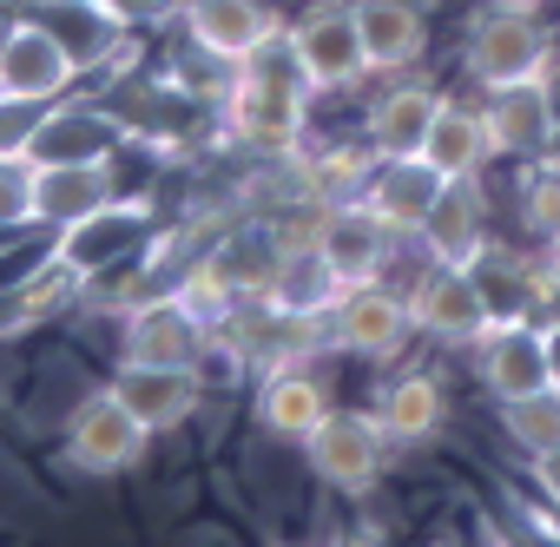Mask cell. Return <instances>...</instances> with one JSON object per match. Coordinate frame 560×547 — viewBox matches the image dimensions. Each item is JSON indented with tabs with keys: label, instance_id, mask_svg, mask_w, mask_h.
Segmentation results:
<instances>
[{
	"label": "cell",
	"instance_id": "cell-1",
	"mask_svg": "<svg viewBox=\"0 0 560 547\" xmlns=\"http://www.w3.org/2000/svg\"><path fill=\"white\" fill-rule=\"evenodd\" d=\"M560 34L547 27L540 8H514V0H488V8L468 14L462 27V80L475 93H494V86H521V80H540L547 60H553Z\"/></svg>",
	"mask_w": 560,
	"mask_h": 547
},
{
	"label": "cell",
	"instance_id": "cell-2",
	"mask_svg": "<svg viewBox=\"0 0 560 547\" xmlns=\"http://www.w3.org/2000/svg\"><path fill=\"white\" fill-rule=\"evenodd\" d=\"M298 455H304V475H311L317 488H330V494H343V501H363V494H376V488L389 481L396 442H389V429H383L376 409H343V403H330V416L298 442Z\"/></svg>",
	"mask_w": 560,
	"mask_h": 547
},
{
	"label": "cell",
	"instance_id": "cell-3",
	"mask_svg": "<svg viewBox=\"0 0 560 547\" xmlns=\"http://www.w3.org/2000/svg\"><path fill=\"white\" fill-rule=\"evenodd\" d=\"M152 442H159V435H152L106 383H93V389L60 416V462H67L73 475H93V481H119V475L145 468Z\"/></svg>",
	"mask_w": 560,
	"mask_h": 547
},
{
	"label": "cell",
	"instance_id": "cell-4",
	"mask_svg": "<svg viewBox=\"0 0 560 547\" xmlns=\"http://www.w3.org/2000/svg\"><path fill=\"white\" fill-rule=\"evenodd\" d=\"M205 100L191 80L178 73H145V80H126V86H106V106L113 119L126 126L132 152H159V159H178L198 132H205Z\"/></svg>",
	"mask_w": 560,
	"mask_h": 547
},
{
	"label": "cell",
	"instance_id": "cell-5",
	"mask_svg": "<svg viewBox=\"0 0 560 547\" xmlns=\"http://www.w3.org/2000/svg\"><path fill=\"white\" fill-rule=\"evenodd\" d=\"M330 330V357H357V363H402L416 344V317H409V291L389 278H363L343 284V298L324 317Z\"/></svg>",
	"mask_w": 560,
	"mask_h": 547
},
{
	"label": "cell",
	"instance_id": "cell-6",
	"mask_svg": "<svg viewBox=\"0 0 560 547\" xmlns=\"http://www.w3.org/2000/svg\"><path fill=\"white\" fill-rule=\"evenodd\" d=\"M409 291V317H416V337L435 344V350H475L494 324L481 284H475V270L468 264H448V257H422L416 264V278L402 284Z\"/></svg>",
	"mask_w": 560,
	"mask_h": 547
},
{
	"label": "cell",
	"instance_id": "cell-7",
	"mask_svg": "<svg viewBox=\"0 0 560 547\" xmlns=\"http://www.w3.org/2000/svg\"><path fill=\"white\" fill-rule=\"evenodd\" d=\"M80 80L86 73H80L73 47L34 8H21L8 27H0V100H14V106H54Z\"/></svg>",
	"mask_w": 560,
	"mask_h": 547
},
{
	"label": "cell",
	"instance_id": "cell-8",
	"mask_svg": "<svg viewBox=\"0 0 560 547\" xmlns=\"http://www.w3.org/2000/svg\"><path fill=\"white\" fill-rule=\"evenodd\" d=\"M152 237H159V205L119 191L113 205H100V211H86V218L47 231V257H60L67 270H80V278H100V270L139 257Z\"/></svg>",
	"mask_w": 560,
	"mask_h": 547
},
{
	"label": "cell",
	"instance_id": "cell-9",
	"mask_svg": "<svg viewBox=\"0 0 560 547\" xmlns=\"http://www.w3.org/2000/svg\"><path fill=\"white\" fill-rule=\"evenodd\" d=\"M218 106H224V132L257 159H291L311 139V86H270L231 73Z\"/></svg>",
	"mask_w": 560,
	"mask_h": 547
},
{
	"label": "cell",
	"instance_id": "cell-10",
	"mask_svg": "<svg viewBox=\"0 0 560 547\" xmlns=\"http://www.w3.org/2000/svg\"><path fill=\"white\" fill-rule=\"evenodd\" d=\"M211 324L165 284V291H152L145 304H132L126 317H119V357L126 363H159V370H198L205 363V350H211Z\"/></svg>",
	"mask_w": 560,
	"mask_h": 547
},
{
	"label": "cell",
	"instance_id": "cell-11",
	"mask_svg": "<svg viewBox=\"0 0 560 547\" xmlns=\"http://www.w3.org/2000/svg\"><path fill=\"white\" fill-rule=\"evenodd\" d=\"M298 34V54H304V73H311V93H350L370 73V54H363V34H357V8L350 0H317L291 21Z\"/></svg>",
	"mask_w": 560,
	"mask_h": 547
},
{
	"label": "cell",
	"instance_id": "cell-12",
	"mask_svg": "<svg viewBox=\"0 0 560 547\" xmlns=\"http://www.w3.org/2000/svg\"><path fill=\"white\" fill-rule=\"evenodd\" d=\"M311 244L337 264V278H343V284H363V278H389L396 244H416V237H396L363 198H337V205H317V218H311Z\"/></svg>",
	"mask_w": 560,
	"mask_h": 547
},
{
	"label": "cell",
	"instance_id": "cell-13",
	"mask_svg": "<svg viewBox=\"0 0 560 547\" xmlns=\"http://www.w3.org/2000/svg\"><path fill=\"white\" fill-rule=\"evenodd\" d=\"M317 363H324V357L250 376V429H264L270 442H291V449H298V442L330 416V403H337V389H330V376H324Z\"/></svg>",
	"mask_w": 560,
	"mask_h": 547
},
{
	"label": "cell",
	"instance_id": "cell-14",
	"mask_svg": "<svg viewBox=\"0 0 560 547\" xmlns=\"http://www.w3.org/2000/svg\"><path fill=\"white\" fill-rule=\"evenodd\" d=\"M132 139L113 119V106H86V100H54L40 106L34 132H27V159L34 165H106L119 159Z\"/></svg>",
	"mask_w": 560,
	"mask_h": 547
},
{
	"label": "cell",
	"instance_id": "cell-15",
	"mask_svg": "<svg viewBox=\"0 0 560 547\" xmlns=\"http://www.w3.org/2000/svg\"><path fill=\"white\" fill-rule=\"evenodd\" d=\"M442 100H448V93H442L435 80H422V67H416V73H389V80L376 86V100L363 106V146H370L376 159L422 152V139H429Z\"/></svg>",
	"mask_w": 560,
	"mask_h": 547
},
{
	"label": "cell",
	"instance_id": "cell-16",
	"mask_svg": "<svg viewBox=\"0 0 560 547\" xmlns=\"http://www.w3.org/2000/svg\"><path fill=\"white\" fill-rule=\"evenodd\" d=\"M468 363H475V383H481L488 403H514V396L553 383L547 330H540L534 317H521V324H488V337L468 350Z\"/></svg>",
	"mask_w": 560,
	"mask_h": 547
},
{
	"label": "cell",
	"instance_id": "cell-17",
	"mask_svg": "<svg viewBox=\"0 0 560 547\" xmlns=\"http://www.w3.org/2000/svg\"><path fill=\"white\" fill-rule=\"evenodd\" d=\"M481 119H488V139H494V159L534 165V159H547V146H553L560 100H553L547 80H521V86L481 93Z\"/></svg>",
	"mask_w": 560,
	"mask_h": 547
},
{
	"label": "cell",
	"instance_id": "cell-18",
	"mask_svg": "<svg viewBox=\"0 0 560 547\" xmlns=\"http://www.w3.org/2000/svg\"><path fill=\"white\" fill-rule=\"evenodd\" d=\"M106 389H113L152 435H172V429L198 422V409L211 403V389H205L198 370H159V363H126V357L113 363Z\"/></svg>",
	"mask_w": 560,
	"mask_h": 547
},
{
	"label": "cell",
	"instance_id": "cell-19",
	"mask_svg": "<svg viewBox=\"0 0 560 547\" xmlns=\"http://www.w3.org/2000/svg\"><path fill=\"white\" fill-rule=\"evenodd\" d=\"M370 409L383 416V429H389V442H396V455H402V449H429V442L448 429L455 396H448V376H442V370L409 363V370H389V376H383V389H376Z\"/></svg>",
	"mask_w": 560,
	"mask_h": 547
},
{
	"label": "cell",
	"instance_id": "cell-20",
	"mask_svg": "<svg viewBox=\"0 0 560 547\" xmlns=\"http://www.w3.org/2000/svg\"><path fill=\"white\" fill-rule=\"evenodd\" d=\"M494 237V198H488V172L481 178H448L435 211L416 231L422 257H448V264H475Z\"/></svg>",
	"mask_w": 560,
	"mask_h": 547
},
{
	"label": "cell",
	"instance_id": "cell-21",
	"mask_svg": "<svg viewBox=\"0 0 560 547\" xmlns=\"http://www.w3.org/2000/svg\"><path fill=\"white\" fill-rule=\"evenodd\" d=\"M442 185H448V178H442L422 152H402V159H376V165H370V178H363V205H370L396 237H416L422 218L435 211Z\"/></svg>",
	"mask_w": 560,
	"mask_h": 547
},
{
	"label": "cell",
	"instance_id": "cell-22",
	"mask_svg": "<svg viewBox=\"0 0 560 547\" xmlns=\"http://www.w3.org/2000/svg\"><path fill=\"white\" fill-rule=\"evenodd\" d=\"M185 47H198L205 60L218 67H244V54L277 27V14L264 8V0H185Z\"/></svg>",
	"mask_w": 560,
	"mask_h": 547
},
{
	"label": "cell",
	"instance_id": "cell-23",
	"mask_svg": "<svg viewBox=\"0 0 560 547\" xmlns=\"http://www.w3.org/2000/svg\"><path fill=\"white\" fill-rule=\"evenodd\" d=\"M350 8H357V34H363V54H370L376 80L416 73L429 60V14L416 0H350Z\"/></svg>",
	"mask_w": 560,
	"mask_h": 547
},
{
	"label": "cell",
	"instance_id": "cell-24",
	"mask_svg": "<svg viewBox=\"0 0 560 547\" xmlns=\"http://www.w3.org/2000/svg\"><path fill=\"white\" fill-rule=\"evenodd\" d=\"M284 244H291V231H284V224H270V218H244V224H231L224 237H211L198 257L218 270V278H224L237 298H264V284H270L277 257H284Z\"/></svg>",
	"mask_w": 560,
	"mask_h": 547
},
{
	"label": "cell",
	"instance_id": "cell-25",
	"mask_svg": "<svg viewBox=\"0 0 560 547\" xmlns=\"http://www.w3.org/2000/svg\"><path fill=\"white\" fill-rule=\"evenodd\" d=\"M119 159H106V165H40V178H34V218H40V231H60L73 218L113 205L126 191L119 185Z\"/></svg>",
	"mask_w": 560,
	"mask_h": 547
},
{
	"label": "cell",
	"instance_id": "cell-26",
	"mask_svg": "<svg viewBox=\"0 0 560 547\" xmlns=\"http://www.w3.org/2000/svg\"><path fill=\"white\" fill-rule=\"evenodd\" d=\"M422 159L442 172V178H481L494 165V139H488V119H481V100H442L429 139H422Z\"/></svg>",
	"mask_w": 560,
	"mask_h": 547
},
{
	"label": "cell",
	"instance_id": "cell-27",
	"mask_svg": "<svg viewBox=\"0 0 560 547\" xmlns=\"http://www.w3.org/2000/svg\"><path fill=\"white\" fill-rule=\"evenodd\" d=\"M337 298H343L337 264H330L311 237H291L284 257H277V270H270V284H264V304H277V311H304V317H330Z\"/></svg>",
	"mask_w": 560,
	"mask_h": 547
},
{
	"label": "cell",
	"instance_id": "cell-28",
	"mask_svg": "<svg viewBox=\"0 0 560 547\" xmlns=\"http://www.w3.org/2000/svg\"><path fill=\"white\" fill-rule=\"evenodd\" d=\"M494 429H501V442H508L521 462L560 449V383L527 389V396H514V403H494Z\"/></svg>",
	"mask_w": 560,
	"mask_h": 547
},
{
	"label": "cell",
	"instance_id": "cell-29",
	"mask_svg": "<svg viewBox=\"0 0 560 547\" xmlns=\"http://www.w3.org/2000/svg\"><path fill=\"white\" fill-rule=\"evenodd\" d=\"M514 224H521L527 244H553V237H560V165H553V159L521 165V185H514Z\"/></svg>",
	"mask_w": 560,
	"mask_h": 547
},
{
	"label": "cell",
	"instance_id": "cell-30",
	"mask_svg": "<svg viewBox=\"0 0 560 547\" xmlns=\"http://www.w3.org/2000/svg\"><path fill=\"white\" fill-rule=\"evenodd\" d=\"M34 178H40V165L27 152H0V237L40 231V218H34Z\"/></svg>",
	"mask_w": 560,
	"mask_h": 547
},
{
	"label": "cell",
	"instance_id": "cell-31",
	"mask_svg": "<svg viewBox=\"0 0 560 547\" xmlns=\"http://www.w3.org/2000/svg\"><path fill=\"white\" fill-rule=\"evenodd\" d=\"M244 80H270V86H311V73H304V54H298V34L291 27H270L250 54H244V67H237Z\"/></svg>",
	"mask_w": 560,
	"mask_h": 547
},
{
	"label": "cell",
	"instance_id": "cell-32",
	"mask_svg": "<svg viewBox=\"0 0 560 547\" xmlns=\"http://www.w3.org/2000/svg\"><path fill=\"white\" fill-rule=\"evenodd\" d=\"M106 14L126 27V34H145V27H172L185 14V0H106Z\"/></svg>",
	"mask_w": 560,
	"mask_h": 547
},
{
	"label": "cell",
	"instance_id": "cell-33",
	"mask_svg": "<svg viewBox=\"0 0 560 547\" xmlns=\"http://www.w3.org/2000/svg\"><path fill=\"white\" fill-rule=\"evenodd\" d=\"M527 488H534L540 501H553V508H560V449H547V455H534V462H527Z\"/></svg>",
	"mask_w": 560,
	"mask_h": 547
},
{
	"label": "cell",
	"instance_id": "cell-34",
	"mask_svg": "<svg viewBox=\"0 0 560 547\" xmlns=\"http://www.w3.org/2000/svg\"><path fill=\"white\" fill-rule=\"evenodd\" d=\"M540 330H547V363H553V383H560V317H547Z\"/></svg>",
	"mask_w": 560,
	"mask_h": 547
},
{
	"label": "cell",
	"instance_id": "cell-35",
	"mask_svg": "<svg viewBox=\"0 0 560 547\" xmlns=\"http://www.w3.org/2000/svg\"><path fill=\"white\" fill-rule=\"evenodd\" d=\"M514 8H540L547 14V8H560V0H514Z\"/></svg>",
	"mask_w": 560,
	"mask_h": 547
},
{
	"label": "cell",
	"instance_id": "cell-36",
	"mask_svg": "<svg viewBox=\"0 0 560 547\" xmlns=\"http://www.w3.org/2000/svg\"><path fill=\"white\" fill-rule=\"evenodd\" d=\"M540 251H547V264H553V270H560V237H553V244H540Z\"/></svg>",
	"mask_w": 560,
	"mask_h": 547
},
{
	"label": "cell",
	"instance_id": "cell-37",
	"mask_svg": "<svg viewBox=\"0 0 560 547\" xmlns=\"http://www.w3.org/2000/svg\"><path fill=\"white\" fill-rule=\"evenodd\" d=\"M547 159H553V165H560V126H553V146H547Z\"/></svg>",
	"mask_w": 560,
	"mask_h": 547
},
{
	"label": "cell",
	"instance_id": "cell-38",
	"mask_svg": "<svg viewBox=\"0 0 560 547\" xmlns=\"http://www.w3.org/2000/svg\"><path fill=\"white\" fill-rule=\"evenodd\" d=\"M21 8H47V0H21ZM100 8H106V0H100Z\"/></svg>",
	"mask_w": 560,
	"mask_h": 547
},
{
	"label": "cell",
	"instance_id": "cell-39",
	"mask_svg": "<svg viewBox=\"0 0 560 547\" xmlns=\"http://www.w3.org/2000/svg\"><path fill=\"white\" fill-rule=\"evenodd\" d=\"M14 14H21V8H8V14H0V27H8V21H14Z\"/></svg>",
	"mask_w": 560,
	"mask_h": 547
}]
</instances>
